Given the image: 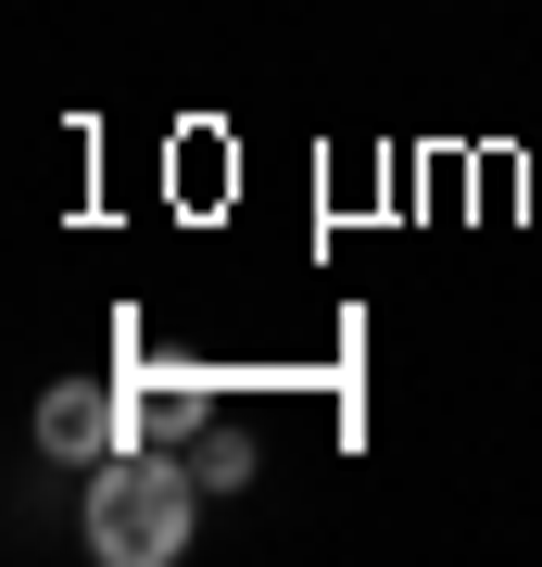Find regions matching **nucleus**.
I'll return each mask as SVG.
<instances>
[{
  "label": "nucleus",
  "mask_w": 542,
  "mask_h": 567,
  "mask_svg": "<svg viewBox=\"0 0 542 567\" xmlns=\"http://www.w3.org/2000/svg\"><path fill=\"white\" fill-rule=\"evenodd\" d=\"M202 505H215V492L190 480V454L126 442V454H101V466H89L76 529H89V555H101V567H177V555H190V529H202Z\"/></svg>",
  "instance_id": "obj_1"
},
{
  "label": "nucleus",
  "mask_w": 542,
  "mask_h": 567,
  "mask_svg": "<svg viewBox=\"0 0 542 567\" xmlns=\"http://www.w3.org/2000/svg\"><path fill=\"white\" fill-rule=\"evenodd\" d=\"M39 442L63 454V466H101L126 442V391H101V379H63V391H39Z\"/></svg>",
  "instance_id": "obj_2"
},
{
  "label": "nucleus",
  "mask_w": 542,
  "mask_h": 567,
  "mask_svg": "<svg viewBox=\"0 0 542 567\" xmlns=\"http://www.w3.org/2000/svg\"><path fill=\"white\" fill-rule=\"evenodd\" d=\"M190 480H202V492H253V429H227V416H215V429L190 442Z\"/></svg>",
  "instance_id": "obj_4"
},
{
  "label": "nucleus",
  "mask_w": 542,
  "mask_h": 567,
  "mask_svg": "<svg viewBox=\"0 0 542 567\" xmlns=\"http://www.w3.org/2000/svg\"><path fill=\"white\" fill-rule=\"evenodd\" d=\"M202 429H215V391H202V379H126V442L190 454Z\"/></svg>",
  "instance_id": "obj_3"
}]
</instances>
